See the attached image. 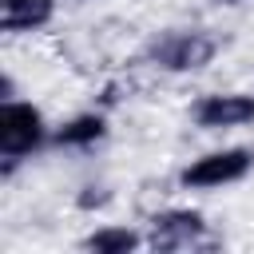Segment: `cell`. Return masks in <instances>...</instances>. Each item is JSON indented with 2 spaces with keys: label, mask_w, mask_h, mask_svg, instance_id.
I'll return each mask as SVG.
<instances>
[{
  "label": "cell",
  "mask_w": 254,
  "mask_h": 254,
  "mask_svg": "<svg viewBox=\"0 0 254 254\" xmlns=\"http://www.w3.org/2000/svg\"><path fill=\"white\" fill-rule=\"evenodd\" d=\"M187 123L202 135H234L254 127V87H210L187 103Z\"/></svg>",
  "instance_id": "obj_4"
},
{
  "label": "cell",
  "mask_w": 254,
  "mask_h": 254,
  "mask_svg": "<svg viewBox=\"0 0 254 254\" xmlns=\"http://www.w3.org/2000/svg\"><path fill=\"white\" fill-rule=\"evenodd\" d=\"M67 4H95V0H67Z\"/></svg>",
  "instance_id": "obj_11"
},
{
  "label": "cell",
  "mask_w": 254,
  "mask_h": 254,
  "mask_svg": "<svg viewBox=\"0 0 254 254\" xmlns=\"http://www.w3.org/2000/svg\"><path fill=\"white\" fill-rule=\"evenodd\" d=\"M52 119L32 95L0 99V179L12 183L24 163L52 151Z\"/></svg>",
  "instance_id": "obj_2"
},
{
  "label": "cell",
  "mask_w": 254,
  "mask_h": 254,
  "mask_svg": "<svg viewBox=\"0 0 254 254\" xmlns=\"http://www.w3.org/2000/svg\"><path fill=\"white\" fill-rule=\"evenodd\" d=\"M79 246L91 254H135L147 246V230L135 222H99L79 238Z\"/></svg>",
  "instance_id": "obj_8"
},
{
  "label": "cell",
  "mask_w": 254,
  "mask_h": 254,
  "mask_svg": "<svg viewBox=\"0 0 254 254\" xmlns=\"http://www.w3.org/2000/svg\"><path fill=\"white\" fill-rule=\"evenodd\" d=\"M222 36L206 24H171V28H159L151 32L135 60L139 67L155 71V75H171V79H183V75H202L206 67H214V60L222 56Z\"/></svg>",
  "instance_id": "obj_1"
},
{
  "label": "cell",
  "mask_w": 254,
  "mask_h": 254,
  "mask_svg": "<svg viewBox=\"0 0 254 254\" xmlns=\"http://www.w3.org/2000/svg\"><path fill=\"white\" fill-rule=\"evenodd\" d=\"M107 139H111V111L99 103L79 107V111L56 119V127H52V151H60V155H95Z\"/></svg>",
  "instance_id": "obj_6"
},
{
  "label": "cell",
  "mask_w": 254,
  "mask_h": 254,
  "mask_svg": "<svg viewBox=\"0 0 254 254\" xmlns=\"http://www.w3.org/2000/svg\"><path fill=\"white\" fill-rule=\"evenodd\" d=\"M64 0H0V32L8 44L40 40L60 24Z\"/></svg>",
  "instance_id": "obj_7"
},
{
  "label": "cell",
  "mask_w": 254,
  "mask_h": 254,
  "mask_svg": "<svg viewBox=\"0 0 254 254\" xmlns=\"http://www.w3.org/2000/svg\"><path fill=\"white\" fill-rule=\"evenodd\" d=\"M111 198H115V190H111L107 183L91 179V183H83V187L71 194V206H75L79 214H95V210H107V206H111Z\"/></svg>",
  "instance_id": "obj_9"
},
{
  "label": "cell",
  "mask_w": 254,
  "mask_h": 254,
  "mask_svg": "<svg viewBox=\"0 0 254 254\" xmlns=\"http://www.w3.org/2000/svg\"><path fill=\"white\" fill-rule=\"evenodd\" d=\"M147 250H198L210 242V222L190 202H163L143 218Z\"/></svg>",
  "instance_id": "obj_5"
},
{
  "label": "cell",
  "mask_w": 254,
  "mask_h": 254,
  "mask_svg": "<svg viewBox=\"0 0 254 254\" xmlns=\"http://www.w3.org/2000/svg\"><path fill=\"white\" fill-rule=\"evenodd\" d=\"M254 175V147L250 143H218L190 155L175 171V190L183 194H218Z\"/></svg>",
  "instance_id": "obj_3"
},
{
  "label": "cell",
  "mask_w": 254,
  "mask_h": 254,
  "mask_svg": "<svg viewBox=\"0 0 254 254\" xmlns=\"http://www.w3.org/2000/svg\"><path fill=\"white\" fill-rule=\"evenodd\" d=\"M214 8H242V4H254V0H210Z\"/></svg>",
  "instance_id": "obj_10"
}]
</instances>
